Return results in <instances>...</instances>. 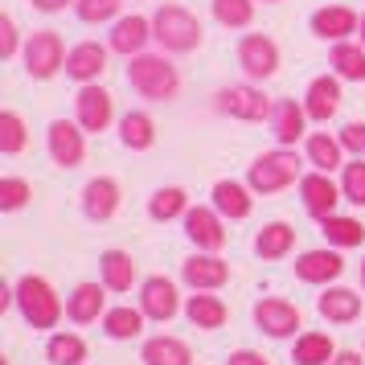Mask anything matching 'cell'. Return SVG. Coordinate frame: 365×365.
Returning <instances> with one entry per match:
<instances>
[{
	"label": "cell",
	"instance_id": "1",
	"mask_svg": "<svg viewBox=\"0 0 365 365\" xmlns=\"http://www.w3.org/2000/svg\"><path fill=\"white\" fill-rule=\"evenodd\" d=\"M128 83L144 99L168 103V99H177V91H181V74H177V66L168 62L165 53H135L132 66H128Z\"/></svg>",
	"mask_w": 365,
	"mask_h": 365
},
{
	"label": "cell",
	"instance_id": "2",
	"mask_svg": "<svg viewBox=\"0 0 365 365\" xmlns=\"http://www.w3.org/2000/svg\"><path fill=\"white\" fill-rule=\"evenodd\" d=\"M152 37L160 41L165 53H193L201 46V21L185 4H160L152 17Z\"/></svg>",
	"mask_w": 365,
	"mask_h": 365
},
{
	"label": "cell",
	"instance_id": "3",
	"mask_svg": "<svg viewBox=\"0 0 365 365\" xmlns=\"http://www.w3.org/2000/svg\"><path fill=\"white\" fill-rule=\"evenodd\" d=\"M13 292H17L21 316H25L34 329H58V320H62V299H58V292L50 287V279H41V275H21Z\"/></svg>",
	"mask_w": 365,
	"mask_h": 365
},
{
	"label": "cell",
	"instance_id": "4",
	"mask_svg": "<svg viewBox=\"0 0 365 365\" xmlns=\"http://www.w3.org/2000/svg\"><path fill=\"white\" fill-rule=\"evenodd\" d=\"M299 173H304V165H299L296 152L275 148V152H263V156L250 165L247 185H250V193H263L267 197V193H279V189H287V185L304 181Z\"/></svg>",
	"mask_w": 365,
	"mask_h": 365
},
{
	"label": "cell",
	"instance_id": "5",
	"mask_svg": "<svg viewBox=\"0 0 365 365\" xmlns=\"http://www.w3.org/2000/svg\"><path fill=\"white\" fill-rule=\"evenodd\" d=\"M217 111L230 119H242V123H263V119L275 115V107L259 86L238 83V86H222L217 91Z\"/></svg>",
	"mask_w": 365,
	"mask_h": 365
},
{
	"label": "cell",
	"instance_id": "6",
	"mask_svg": "<svg viewBox=\"0 0 365 365\" xmlns=\"http://www.w3.org/2000/svg\"><path fill=\"white\" fill-rule=\"evenodd\" d=\"M25 70L37 83H46L58 70H66V46H62V37L53 29H41V34H34L25 41Z\"/></svg>",
	"mask_w": 365,
	"mask_h": 365
},
{
	"label": "cell",
	"instance_id": "7",
	"mask_svg": "<svg viewBox=\"0 0 365 365\" xmlns=\"http://www.w3.org/2000/svg\"><path fill=\"white\" fill-rule=\"evenodd\" d=\"M238 66L247 70V78L263 83V78H271L279 70V46L267 34H247L238 41Z\"/></svg>",
	"mask_w": 365,
	"mask_h": 365
},
{
	"label": "cell",
	"instance_id": "8",
	"mask_svg": "<svg viewBox=\"0 0 365 365\" xmlns=\"http://www.w3.org/2000/svg\"><path fill=\"white\" fill-rule=\"evenodd\" d=\"M74 111H78V128L83 132H107L111 128V119H115V99L103 91V86H83L78 91V99H74Z\"/></svg>",
	"mask_w": 365,
	"mask_h": 365
},
{
	"label": "cell",
	"instance_id": "9",
	"mask_svg": "<svg viewBox=\"0 0 365 365\" xmlns=\"http://www.w3.org/2000/svg\"><path fill=\"white\" fill-rule=\"evenodd\" d=\"M255 324L267 332V336H275V341H283V336H296L299 329V308L296 304H287V299L279 296H267L255 304Z\"/></svg>",
	"mask_w": 365,
	"mask_h": 365
},
{
	"label": "cell",
	"instance_id": "10",
	"mask_svg": "<svg viewBox=\"0 0 365 365\" xmlns=\"http://www.w3.org/2000/svg\"><path fill=\"white\" fill-rule=\"evenodd\" d=\"M140 308H144V316L148 320H173V316L181 312V296H177V283L165 279V275H152V279H144V287H140Z\"/></svg>",
	"mask_w": 365,
	"mask_h": 365
},
{
	"label": "cell",
	"instance_id": "11",
	"mask_svg": "<svg viewBox=\"0 0 365 365\" xmlns=\"http://www.w3.org/2000/svg\"><path fill=\"white\" fill-rule=\"evenodd\" d=\"M83 128L78 123H70V119H53L50 123V156L53 165L62 168H78L86 156V140H83Z\"/></svg>",
	"mask_w": 365,
	"mask_h": 365
},
{
	"label": "cell",
	"instance_id": "12",
	"mask_svg": "<svg viewBox=\"0 0 365 365\" xmlns=\"http://www.w3.org/2000/svg\"><path fill=\"white\" fill-rule=\"evenodd\" d=\"M299 197H304V210L312 217H332L336 214V201H345V193H341V185L329 181V173H308L304 181H299Z\"/></svg>",
	"mask_w": 365,
	"mask_h": 365
},
{
	"label": "cell",
	"instance_id": "13",
	"mask_svg": "<svg viewBox=\"0 0 365 365\" xmlns=\"http://www.w3.org/2000/svg\"><path fill=\"white\" fill-rule=\"evenodd\" d=\"M304 111L316 123H329L336 111H341V78L336 74H320L308 83V95H304Z\"/></svg>",
	"mask_w": 365,
	"mask_h": 365
},
{
	"label": "cell",
	"instance_id": "14",
	"mask_svg": "<svg viewBox=\"0 0 365 365\" xmlns=\"http://www.w3.org/2000/svg\"><path fill=\"white\" fill-rule=\"evenodd\" d=\"M107 50H111V46H99V41H78V46L66 53V74L74 78V83L91 86L103 70H107Z\"/></svg>",
	"mask_w": 365,
	"mask_h": 365
},
{
	"label": "cell",
	"instance_id": "15",
	"mask_svg": "<svg viewBox=\"0 0 365 365\" xmlns=\"http://www.w3.org/2000/svg\"><path fill=\"white\" fill-rule=\"evenodd\" d=\"M185 234L197 242V250H222L226 247L222 214H217V210H205V205H193V210L185 214Z\"/></svg>",
	"mask_w": 365,
	"mask_h": 365
},
{
	"label": "cell",
	"instance_id": "16",
	"mask_svg": "<svg viewBox=\"0 0 365 365\" xmlns=\"http://www.w3.org/2000/svg\"><path fill=\"white\" fill-rule=\"evenodd\" d=\"M181 279L189 283L193 292H217L222 283L230 279V267L222 263L217 255H193V259H185Z\"/></svg>",
	"mask_w": 365,
	"mask_h": 365
},
{
	"label": "cell",
	"instance_id": "17",
	"mask_svg": "<svg viewBox=\"0 0 365 365\" xmlns=\"http://www.w3.org/2000/svg\"><path fill=\"white\" fill-rule=\"evenodd\" d=\"M357 25H361V17L345 4H324L312 13V34L324 41H349V34H357Z\"/></svg>",
	"mask_w": 365,
	"mask_h": 365
},
{
	"label": "cell",
	"instance_id": "18",
	"mask_svg": "<svg viewBox=\"0 0 365 365\" xmlns=\"http://www.w3.org/2000/svg\"><path fill=\"white\" fill-rule=\"evenodd\" d=\"M341 271H345V259L336 255V247L332 250H304L296 259V275L304 283H332V279H341Z\"/></svg>",
	"mask_w": 365,
	"mask_h": 365
},
{
	"label": "cell",
	"instance_id": "19",
	"mask_svg": "<svg viewBox=\"0 0 365 365\" xmlns=\"http://www.w3.org/2000/svg\"><path fill=\"white\" fill-rule=\"evenodd\" d=\"M152 41V21L148 17H119L115 29H111V50L123 53V58H135V53H144V46Z\"/></svg>",
	"mask_w": 365,
	"mask_h": 365
},
{
	"label": "cell",
	"instance_id": "20",
	"mask_svg": "<svg viewBox=\"0 0 365 365\" xmlns=\"http://www.w3.org/2000/svg\"><path fill=\"white\" fill-rule=\"evenodd\" d=\"M83 210H86L91 222H107V217L119 210V185L111 181V177H95V181H86Z\"/></svg>",
	"mask_w": 365,
	"mask_h": 365
},
{
	"label": "cell",
	"instance_id": "21",
	"mask_svg": "<svg viewBox=\"0 0 365 365\" xmlns=\"http://www.w3.org/2000/svg\"><path fill=\"white\" fill-rule=\"evenodd\" d=\"M304 123H308V111H304V103H296V99L275 103L271 128H275V140H279V148H292V144H296L299 135H304Z\"/></svg>",
	"mask_w": 365,
	"mask_h": 365
},
{
	"label": "cell",
	"instance_id": "22",
	"mask_svg": "<svg viewBox=\"0 0 365 365\" xmlns=\"http://www.w3.org/2000/svg\"><path fill=\"white\" fill-rule=\"evenodd\" d=\"M316 308H320V316L332 320V324H353V320L361 316V296L349 292V287H329Z\"/></svg>",
	"mask_w": 365,
	"mask_h": 365
},
{
	"label": "cell",
	"instance_id": "23",
	"mask_svg": "<svg viewBox=\"0 0 365 365\" xmlns=\"http://www.w3.org/2000/svg\"><path fill=\"white\" fill-rule=\"evenodd\" d=\"M103 304H107V299H103L99 283H78V287H74V296L66 299V316L74 320V324H91V320L107 316Z\"/></svg>",
	"mask_w": 365,
	"mask_h": 365
},
{
	"label": "cell",
	"instance_id": "24",
	"mask_svg": "<svg viewBox=\"0 0 365 365\" xmlns=\"http://www.w3.org/2000/svg\"><path fill=\"white\" fill-rule=\"evenodd\" d=\"M140 361L144 365H189L193 353H189V345H185L181 336H148Z\"/></svg>",
	"mask_w": 365,
	"mask_h": 365
},
{
	"label": "cell",
	"instance_id": "25",
	"mask_svg": "<svg viewBox=\"0 0 365 365\" xmlns=\"http://www.w3.org/2000/svg\"><path fill=\"white\" fill-rule=\"evenodd\" d=\"M329 66L345 83H365V46L361 41H336L329 53Z\"/></svg>",
	"mask_w": 365,
	"mask_h": 365
},
{
	"label": "cell",
	"instance_id": "26",
	"mask_svg": "<svg viewBox=\"0 0 365 365\" xmlns=\"http://www.w3.org/2000/svg\"><path fill=\"white\" fill-rule=\"evenodd\" d=\"M214 210L230 222H242L250 217V185H238V181H217L214 185Z\"/></svg>",
	"mask_w": 365,
	"mask_h": 365
},
{
	"label": "cell",
	"instance_id": "27",
	"mask_svg": "<svg viewBox=\"0 0 365 365\" xmlns=\"http://www.w3.org/2000/svg\"><path fill=\"white\" fill-rule=\"evenodd\" d=\"M99 271H103V287L111 292H132L135 283V259L128 250H107L99 259Z\"/></svg>",
	"mask_w": 365,
	"mask_h": 365
},
{
	"label": "cell",
	"instance_id": "28",
	"mask_svg": "<svg viewBox=\"0 0 365 365\" xmlns=\"http://www.w3.org/2000/svg\"><path fill=\"white\" fill-rule=\"evenodd\" d=\"M185 316L193 320V329H205V332H214L226 324V304L217 296H210V292H197V296H189V304H185Z\"/></svg>",
	"mask_w": 365,
	"mask_h": 365
},
{
	"label": "cell",
	"instance_id": "29",
	"mask_svg": "<svg viewBox=\"0 0 365 365\" xmlns=\"http://www.w3.org/2000/svg\"><path fill=\"white\" fill-rule=\"evenodd\" d=\"M119 140H123V148H132V152H148L156 144V123H152L148 111H128L119 119Z\"/></svg>",
	"mask_w": 365,
	"mask_h": 365
},
{
	"label": "cell",
	"instance_id": "30",
	"mask_svg": "<svg viewBox=\"0 0 365 365\" xmlns=\"http://www.w3.org/2000/svg\"><path fill=\"white\" fill-rule=\"evenodd\" d=\"M296 247V230L287 226V222H267L259 238H255V255L259 259H283V255H292Z\"/></svg>",
	"mask_w": 365,
	"mask_h": 365
},
{
	"label": "cell",
	"instance_id": "31",
	"mask_svg": "<svg viewBox=\"0 0 365 365\" xmlns=\"http://www.w3.org/2000/svg\"><path fill=\"white\" fill-rule=\"evenodd\" d=\"M341 152H345L341 135H336V140H332L329 132L308 135V165H316V173H332V168H345Z\"/></svg>",
	"mask_w": 365,
	"mask_h": 365
},
{
	"label": "cell",
	"instance_id": "32",
	"mask_svg": "<svg viewBox=\"0 0 365 365\" xmlns=\"http://www.w3.org/2000/svg\"><path fill=\"white\" fill-rule=\"evenodd\" d=\"M332 357H336V345L329 332H304L296 341V353H292L296 365H329Z\"/></svg>",
	"mask_w": 365,
	"mask_h": 365
},
{
	"label": "cell",
	"instance_id": "33",
	"mask_svg": "<svg viewBox=\"0 0 365 365\" xmlns=\"http://www.w3.org/2000/svg\"><path fill=\"white\" fill-rule=\"evenodd\" d=\"M320 230H324V238H329V247H336V250H349V247H361L365 242V226L357 222V217L332 214V217L320 222Z\"/></svg>",
	"mask_w": 365,
	"mask_h": 365
},
{
	"label": "cell",
	"instance_id": "34",
	"mask_svg": "<svg viewBox=\"0 0 365 365\" xmlns=\"http://www.w3.org/2000/svg\"><path fill=\"white\" fill-rule=\"evenodd\" d=\"M103 329L111 341H132L144 332V308H111L103 316Z\"/></svg>",
	"mask_w": 365,
	"mask_h": 365
},
{
	"label": "cell",
	"instance_id": "35",
	"mask_svg": "<svg viewBox=\"0 0 365 365\" xmlns=\"http://www.w3.org/2000/svg\"><path fill=\"white\" fill-rule=\"evenodd\" d=\"M148 214L156 217V222H173V217H185L189 214V197H185V189H177V185H168V189H156L148 201Z\"/></svg>",
	"mask_w": 365,
	"mask_h": 365
},
{
	"label": "cell",
	"instance_id": "36",
	"mask_svg": "<svg viewBox=\"0 0 365 365\" xmlns=\"http://www.w3.org/2000/svg\"><path fill=\"white\" fill-rule=\"evenodd\" d=\"M46 357L53 365H83L86 361V341L74 336V332H53L50 345H46Z\"/></svg>",
	"mask_w": 365,
	"mask_h": 365
},
{
	"label": "cell",
	"instance_id": "37",
	"mask_svg": "<svg viewBox=\"0 0 365 365\" xmlns=\"http://www.w3.org/2000/svg\"><path fill=\"white\" fill-rule=\"evenodd\" d=\"M25 144H29L25 119H21L17 111H0V152H4V156H17Z\"/></svg>",
	"mask_w": 365,
	"mask_h": 365
},
{
	"label": "cell",
	"instance_id": "38",
	"mask_svg": "<svg viewBox=\"0 0 365 365\" xmlns=\"http://www.w3.org/2000/svg\"><path fill=\"white\" fill-rule=\"evenodd\" d=\"M214 17L226 29H247L255 21V0H214Z\"/></svg>",
	"mask_w": 365,
	"mask_h": 365
},
{
	"label": "cell",
	"instance_id": "39",
	"mask_svg": "<svg viewBox=\"0 0 365 365\" xmlns=\"http://www.w3.org/2000/svg\"><path fill=\"white\" fill-rule=\"evenodd\" d=\"M341 193H345L349 205H365V160H349L341 168Z\"/></svg>",
	"mask_w": 365,
	"mask_h": 365
},
{
	"label": "cell",
	"instance_id": "40",
	"mask_svg": "<svg viewBox=\"0 0 365 365\" xmlns=\"http://www.w3.org/2000/svg\"><path fill=\"white\" fill-rule=\"evenodd\" d=\"M74 9H78V17H83L86 25H99V21H119L123 0H78Z\"/></svg>",
	"mask_w": 365,
	"mask_h": 365
},
{
	"label": "cell",
	"instance_id": "41",
	"mask_svg": "<svg viewBox=\"0 0 365 365\" xmlns=\"http://www.w3.org/2000/svg\"><path fill=\"white\" fill-rule=\"evenodd\" d=\"M29 197H34V189H29L25 177H4V181H0V210L13 214V210H21Z\"/></svg>",
	"mask_w": 365,
	"mask_h": 365
},
{
	"label": "cell",
	"instance_id": "42",
	"mask_svg": "<svg viewBox=\"0 0 365 365\" xmlns=\"http://www.w3.org/2000/svg\"><path fill=\"white\" fill-rule=\"evenodd\" d=\"M341 144H345L353 156H361V160H365V119H357V123H345V132H341Z\"/></svg>",
	"mask_w": 365,
	"mask_h": 365
},
{
	"label": "cell",
	"instance_id": "43",
	"mask_svg": "<svg viewBox=\"0 0 365 365\" xmlns=\"http://www.w3.org/2000/svg\"><path fill=\"white\" fill-rule=\"evenodd\" d=\"M0 58H17V21L0 17Z\"/></svg>",
	"mask_w": 365,
	"mask_h": 365
},
{
	"label": "cell",
	"instance_id": "44",
	"mask_svg": "<svg viewBox=\"0 0 365 365\" xmlns=\"http://www.w3.org/2000/svg\"><path fill=\"white\" fill-rule=\"evenodd\" d=\"M226 365H271V361H267L263 353H255V349H238V353H230Z\"/></svg>",
	"mask_w": 365,
	"mask_h": 365
},
{
	"label": "cell",
	"instance_id": "45",
	"mask_svg": "<svg viewBox=\"0 0 365 365\" xmlns=\"http://www.w3.org/2000/svg\"><path fill=\"white\" fill-rule=\"evenodd\" d=\"M34 9H41V13H58V9H66V4H78V0H29Z\"/></svg>",
	"mask_w": 365,
	"mask_h": 365
},
{
	"label": "cell",
	"instance_id": "46",
	"mask_svg": "<svg viewBox=\"0 0 365 365\" xmlns=\"http://www.w3.org/2000/svg\"><path fill=\"white\" fill-rule=\"evenodd\" d=\"M329 365H365V361L357 357V353H336V357H332Z\"/></svg>",
	"mask_w": 365,
	"mask_h": 365
},
{
	"label": "cell",
	"instance_id": "47",
	"mask_svg": "<svg viewBox=\"0 0 365 365\" xmlns=\"http://www.w3.org/2000/svg\"><path fill=\"white\" fill-rule=\"evenodd\" d=\"M357 37H361V46H365V13H361V25H357Z\"/></svg>",
	"mask_w": 365,
	"mask_h": 365
},
{
	"label": "cell",
	"instance_id": "48",
	"mask_svg": "<svg viewBox=\"0 0 365 365\" xmlns=\"http://www.w3.org/2000/svg\"><path fill=\"white\" fill-rule=\"evenodd\" d=\"M361 287H365V259H361Z\"/></svg>",
	"mask_w": 365,
	"mask_h": 365
},
{
	"label": "cell",
	"instance_id": "49",
	"mask_svg": "<svg viewBox=\"0 0 365 365\" xmlns=\"http://www.w3.org/2000/svg\"><path fill=\"white\" fill-rule=\"evenodd\" d=\"M263 4H275V0H263Z\"/></svg>",
	"mask_w": 365,
	"mask_h": 365
}]
</instances>
